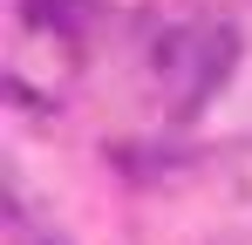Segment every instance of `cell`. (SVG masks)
<instances>
[{"instance_id":"obj_1","label":"cell","mask_w":252,"mask_h":245,"mask_svg":"<svg viewBox=\"0 0 252 245\" xmlns=\"http://www.w3.org/2000/svg\"><path fill=\"white\" fill-rule=\"evenodd\" d=\"M21 14L34 28H55V34H75L89 21V0H21Z\"/></svg>"},{"instance_id":"obj_2","label":"cell","mask_w":252,"mask_h":245,"mask_svg":"<svg viewBox=\"0 0 252 245\" xmlns=\"http://www.w3.org/2000/svg\"><path fill=\"white\" fill-rule=\"evenodd\" d=\"M21 245H68V239H62V232H41V225H28V232H21Z\"/></svg>"}]
</instances>
